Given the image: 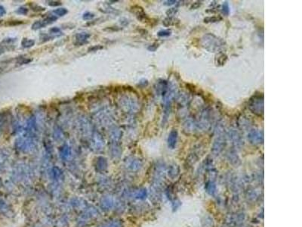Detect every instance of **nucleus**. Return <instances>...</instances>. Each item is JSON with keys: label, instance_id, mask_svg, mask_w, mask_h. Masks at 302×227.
<instances>
[{"label": "nucleus", "instance_id": "1", "mask_svg": "<svg viewBox=\"0 0 302 227\" xmlns=\"http://www.w3.org/2000/svg\"><path fill=\"white\" fill-rule=\"evenodd\" d=\"M203 45L207 50L215 52L220 50L223 47L224 42L214 35L207 34L203 38Z\"/></svg>", "mask_w": 302, "mask_h": 227}, {"label": "nucleus", "instance_id": "2", "mask_svg": "<svg viewBox=\"0 0 302 227\" xmlns=\"http://www.w3.org/2000/svg\"><path fill=\"white\" fill-rule=\"evenodd\" d=\"M249 108L252 113L261 116L264 114V97L262 95H257L250 99Z\"/></svg>", "mask_w": 302, "mask_h": 227}, {"label": "nucleus", "instance_id": "3", "mask_svg": "<svg viewBox=\"0 0 302 227\" xmlns=\"http://www.w3.org/2000/svg\"><path fill=\"white\" fill-rule=\"evenodd\" d=\"M131 11L132 13H134L135 15V16L137 17V18L138 19L141 21L144 22L147 21L148 17H147V15L144 12V9L141 8V6L139 5H134L131 8Z\"/></svg>", "mask_w": 302, "mask_h": 227}, {"label": "nucleus", "instance_id": "4", "mask_svg": "<svg viewBox=\"0 0 302 227\" xmlns=\"http://www.w3.org/2000/svg\"><path fill=\"white\" fill-rule=\"evenodd\" d=\"M90 37V34L86 32H81L78 33L75 36V39H74V44L76 46H82L84 44L87 43L88 41V39Z\"/></svg>", "mask_w": 302, "mask_h": 227}, {"label": "nucleus", "instance_id": "5", "mask_svg": "<svg viewBox=\"0 0 302 227\" xmlns=\"http://www.w3.org/2000/svg\"><path fill=\"white\" fill-rule=\"evenodd\" d=\"M248 136L252 143L259 144L263 141V133L260 131L255 130V131L251 132Z\"/></svg>", "mask_w": 302, "mask_h": 227}, {"label": "nucleus", "instance_id": "6", "mask_svg": "<svg viewBox=\"0 0 302 227\" xmlns=\"http://www.w3.org/2000/svg\"><path fill=\"white\" fill-rule=\"evenodd\" d=\"M178 139V132L176 130H172L168 135V145L170 148L173 149L175 147Z\"/></svg>", "mask_w": 302, "mask_h": 227}, {"label": "nucleus", "instance_id": "7", "mask_svg": "<svg viewBox=\"0 0 302 227\" xmlns=\"http://www.w3.org/2000/svg\"><path fill=\"white\" fill-rule=\"evenodd\" d=\"M227 60V56L225 54L220 53L216 56L215 63L217 65H224L226 63Z\"/></svg>", "mask_w": 302, "mask_h": 227}, {"label": "nucleus", "instance_id": "8", "mask_svg": "<svg viewBox=\"0 0 302 227\" xmlns=\"http://www.w3.org/2000/svg\"><path fill=\"white\" fill-rule=\"evenodd\" d=\"M34 45H35V40H33V39L24 38V39H22L21 41L22 47L24 49L31 48V47H33Z\"/></svg>", "mask_w": 302, "mask_h": 227}, {"label": "nucleus", "instance_id": "9", "mask_svg": "<svg viewBox=\"0 0 302 227\" xmlns=\"http://www.w3.org/2000/svg\"><path fill=\"white\" fill-rule=\"evenodd\" d=\"M178 22H179L178 20H176V19L173 18V17H168L163 20V23L166 27H168V26H171V25L176 24L178 23Z\"/></svg>", "mask_w": 302, "mask_h": 227}, {"label": "nucleus", "instance_id": "10", "mask_svg": "<svg viewBox=\"0 0 302 227\" xmlns=\"http://www.w3.org/2000/svg\"><path fill=\"white\" fill-rule=\"evenodd\" d=\"M57 19H58V17H57V16H55V15H49V16H47L45 19L42 20V22L44 23L45 26H47V25H49L53 23V22H55Z\"/></svg>", "mask_w": 302, "mask_h": 227}, {"label": "nucleus", "instance_id": "11", "mask_svg": "<svg viewBox=\"0 0 302 227\" xmlns=\"http://www.w3.org/2000/svg\"><path fill=\"white\" fill-rule=\"evenodd\" d=\"M53 13H55V15H58V16L62 17L66 15L68 13V11L67 9H65V8H58V9H55V10L53 11Z\"/></svg>", "mask_w": 302, "mask_h": 227}, {"label": "nucleus", "instance_id": "12", "mask_svg": "<svg viewBox=\"0 0 302 227\" xmlns=\"http://www.w3.org/2000/svg\"><path fill=\"white\" fill-rule=\"evenodd\" d=\"M30 8L33 11V12H44L45 10V9L44 7H42L40 5H38L35 4V3H32L30 2L29 4Z\"/></svg>", "mask_w": 302, "mask_h": 227}, {"label": "nucleus", "instance_id": "13", "mask_svg": "<svg viewBox=\"0 0 302 227\" xmlns=\"http://www.w3.org/2000/svg\"><path fill=\"white\" fill-rule=\"evenodd\" d=\"M44 27H45V24H44L43 22H42V20H36V22H34V23L32 24L31 28H32V30L37 31V30L42 29V28H43Z\"/></svg>", "mask_w": 302, "mask_h": 227}, {"label": "nucleus", "instance_id": "14", "mask_svg": "<svg viewBox=\"0 0 302 227\" xmlns=\"http://www.w3.org/2000/svg\"><path fill=\"white\" fill-rule=\"evenodd\" d=\"M222 20V17L220 16H211L207 17L204 19V22L206 23H215Z\"/></svg>", "mask_w": 302, "mask_h": 227}, {"label": "nucleus", "instance_id": "15", "mask_svg": "<svg viewBox=\"0 0 302 227\" xmlns=\"http://www.w3.org/2000/svg\"><path fill=\"white\" fill-rule=\"evenodd\" d=\"M32 59H29L27 58H24V57H20L17 59V64L18 65H23V64H29L30 62H31Z\"/></svg>", "mask_w": 302, "mask_h": 227}, {"label": "nucleus", "instance_id": "16", "mask_svg": "<svg viewBox=\"0 0 302 227\" xmlns=\"http://www.w3.org/2000/svg\"><path fill=\"white\" fill-rule=\"evenodd\" d=\"M10 46H11L10 44L5 43V42H3L2 41V42L0 43V55H2L3 53H5L7 49H9V47H10Z\"/></svg>", "mask_w": 302, "mask_h": 227}, {"label": "nucleus", "instance_id": "17", "mask_svg": "<svg viewBox=\"0 0 302 227\" xmlns=\"http://www.w3.org/2000/svg\"><path fill=\"white\" fill-rule=\"evenodd\" d=\"M69 152H70L69 147H67V146L66 145L63 146V147L61 148V150H60V155H61V157H63V158H67V157L68 156V155H69Z\"/></svg>", "mask_w": 302, "mask_h": 227}, {"label": "nucleus", "instance_id": "18", "mask_svg": "<svg viewBox=\"0 0 302 227\" xmlns=\"http://www.w3.org/2000/svg\"><path fill=\"white\" fill-rule=\"evenodd\" d=\"M94 17H95V14L92 13V12H85V13L83 14V15H82V18H83L85 20H92V19L94 18Z\"/></svg>", "mask_w": 302, "mask_h": 227}, {"label": "nucleus", "instance_id": "19", "mask_svg": "<svg viewBox=\"0 0 302 227\" xmlns=\"http://www.w3.org/2000/svg\"><path fill=\"white\" fill-rule=\"evenodd\" d=\"M28 11L29 9L26 7H20L18 9H17L16 11V13L19 14V15H26L28 13Z\"/></svg>", "mask_w": 302, "mask_h": 227}, {"label": "nucleus", "instance_id": "20", "mask_svg": "<svg viewBox=\"0 0 302 227\" xmlns=\"http://www.w3.org/2000/svg\"><path fill=\"white\" fill-rule=\"evenodd\" d=\"M222 12L225 15H227L230 13V7H229V5L227 2L224 3L223 6H222Z\"/></svg>", "mask_w": 302, "mask_h": 227}, {"label": "nucleus", "instance_id": "21", "mask_svg": "<svg viewBox=\"0 0 302 227\" xmlns=\"http://www.w3.org/2000/svg\"><path fill=\"white\" fill-rule=\"evenodd\" d=\"M171 31L168 30H165V31H161L158 33V36H161V37H164V36H168L171 35Z\"/></svg>", "mask_w": 302, "mask_h": 227}, {"label": "nucleus", "instance_id": "22", "mask_svg": "<svg viewBox=\"0 0 302 227\" xmlns=\"http://www.w3.org/2000/svg\"><path fill=\"white\" fill-rule=\"evenodd\" d=\"M177 12H178V9H174V8H172V9H168V11H167V12H166V15H168V17H171V16H173V15H174L176 13H177Z\"/></svg>", "mask_w": 302, "mask_h": 227}, {"label": "nucleus", "instance_id": "23", "mask_svg": "<svg viewBox=\"0 0 302 227\" xmlns=\"http://www.w3.org/2000/svg\"><path fill=\"white\" fill-rule=\"evenodd\" d=\"M23 22L22 20H11L9 23H7V25L9 26H15V25H20L23 24Z\"/></svg>", "mask_w": 302, "mask_h": 227}, {"label": "nucleus", "instance_id": "24", "mask_svg": "<svg viewBox=\"0 0 302 227\" xmlns=\"http://www.w3.org/2000/svg\"><path fill=\"white\" fill-rule=\"evenodd\" d=\"M49 5L52 6V7H57V6L61 5V2L60 1H49Z\"/></svg>", "mask_w": 302, "mask_h": 227}, {"label": "nucleus", "instance_id": "25", "mask_svg": "<svg viewBox=\"0 0 302 227\" xmlns=\"http://www.w3.org/2000/svg\"><path fill=\"white\" fill-rule=\"evenodd\" d=\"M50 31L51 33H53V34H58V33H61V31H60V28H58V27H53V28H51L50 29Z\"/></svg>", "mask_w": 302, "mask_h": 227}, {"label": "nucleus", "instance_id": "26", "mask_svg": "<svg viewBox=\"0 0 302 227\" xmlns=\"http://www.w3.org/2000/svg\"><path fill=\"white\" fill-rule=\"evenodd\" d=\"M158 47H159V44L153 43V45H151V46H150L148 47V50L151 51V52H154V51L156 50Z\"/></svg>", "mask_w": 302, "mask_h": 227}, {"label": "nucleus", "instance_id": "27", "mask_svg": "<svg viewBox=\"0 0 302 227\" xmlns=\"http://www.w3.org/2000/svg\"><path fill=\"white\" fill-rule=\"evenodd\" d=\"M102 49V46H95L91 47V48L88 49V51H89V52H96V51H98V49Z\"/></svg>", "mask_w": 302, "mask_h": 227}, {"label": "nucleus", "instance_id": "28", "mask_svg": "<svg viewBox=\"0 0 302 227\" xmlns=\"http://www.w3.org/2000/svg\"><path fill=\"white\" fill-rule=\"evenodd\" d=\"M6 14V11L2 5H0V16H3Z\"/></svg>", "mask_w": 302, "mask_h": 227}, {"label": "nucleus", "instance_id": "29", "mask_svg": "<svg viewBox=\"0 0 302 227\" xmlns=\"http://www.w3.org/2000/svg\"><path fill=\"white\" fill-rule=\"evenodd\" d=\"M202 5V3H201V2H195V3H193V5H192V7H191V9H197V8H199L200 7V5Z\"/></svg>", "mask_w": 302, "mask_h": 227}, {"label": "nucleus", "instance_id": "30", "mask_svg": "<svg viewBox=\"0 0 302 227\" xmlns=\"http://www.w3.org/2000/svg\"><path fill=\"white\" fill-rule=\"evenodd\" d=\"M177 2V1H166L165 2V5H173V4H174V3H176Z\"/></svg>", "mask_w": 302, "mask_h": 227}, {"label": "nucleus", "instance_id": "31", "mask_svg": "<svg viewBox=\"0 0 302 227\" xmlns=\"http://www.w3.org/2000/svg\"><path fill=\"white\" fill-rule=\"evenodd\" d=\"M2 20H0V25L2 24Z\"/></svg>", "mask_w": 302, "mask_h": 227}]
</instances>
